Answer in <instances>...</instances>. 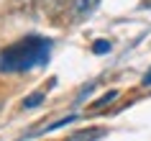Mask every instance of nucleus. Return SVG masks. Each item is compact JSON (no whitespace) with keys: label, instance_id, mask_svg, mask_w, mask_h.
<instances>
[{"label":"nucleus","instance_id":"nucleus-1","mask_svg":"<svg viewBox=\"0 0 151 141\" xmlns=\"http://www.w3.org/2000/svg\"><path fill=\"white\" fill-rule=\"evenodd\" d=\"M51 56V41L41 36H23L0 51V72H31L44 67Z\"/></svg>","mask_w":151,"mask_h":141},{"label":"nucleus","instance_id":"nucleus-2","mask_svg":"<svg viewBox=\"0 0 151 141\" xmlns=\"http://www.w3.org/2000/svg\"><path fill=\"white\" fill-rule=\"evenodd\" d=\"M97 5H100V0H72V10H69L72 21H85Z\"/></svg>","mask_w":151,"mask_h":141},{"label":"nucleus","instance_id":"nucleus-3","mask_svg":"<svg viewBox=\"0 0 151 141\" xmlns=\"http://www.w3.org/2000/svg\"><path fill=\"white\" fill-rule=\"evenodd\" d=\"M46 98V90H36V93H31V95H26V100H23V108H39L41 105V100Z\"/></svg>","mask_w":151,"mask_h":141},{"label":"nucleus","instance_id":"nucleus-4","mask_svg":"<svg viewBox=\"0 0 151 141\" xmlns=\"http://www.w3.org/2000/svg\"><path fill=\"white\" fill-rule=\"evenodd\" d=\"M105 128H85V131H77L72 133V139H100V136H105Z\"/></svg>","mask_w":151,"mask_h":141},{"label":"nucleus","instance_id":"nucleus-5","mask_svg":"<svg viewBox=\"0 0 151 141\" xmlns=\"http://www.w3.org/2000/svg\"><path fill=\"white\" fill-rule=\"evenodd\" d=\"M72 121H77V116H67V118H59V121H54L51 126H46V128H39L36 133H49V131H56V128H62V126L72 123Z\"/></svg>","mask_w":151,"mask_h":141},{"label":"nucleus","instance_id":"nucleus-6","mask_svg":"<svg viewBox=\"0 0 151 141\" xmlns=\"http://www.w3.org/2000/svg\"><path fill=\"white\" fill-rule=\"evenodd\" d=\"M110 49H113V44L108 39H97L95 44H92V54H108Z\"/></svg>","mask_w":151,"mask_h":141},{"label":"nucleus","instance_id":"nucleus-7","mask_svg":"<svg viewBox=\"0 0 151 141\" xmlns=\"http://www.w3.org/2000/svg\"><path fill=\"white\" fill-rule=\"evenodd\" d=\"M115 98H118V90H110V93H108V95H103V98H100V100H97L95 105H92V108H103V105H108V103H110V100H115Z\"/></svg>","mask_w":151,"mask_h":141},{"label":"nucleus","instance_id":"nucleus-8","mask_svg":"<svg viewBox=\"0 0 151 141\" xmlns=\"http://www.w3.org/2000/svg\"><path fill=\"white\" fill-rule=\"evenodd\" d=\"M92 90H95V82H90V85H85V87L80 90V95H77V103H82V100H85V95H90Z\"/></svg>","mask_w":151,"mask_h":141},{"label":"nucleus","instance_id":"nucleus-9","mask_svg":"<svg viewBox=\"0 0 151 141\" xmlns=\"http://www.w3.org/2000/svg\"><path fill=\"white\" fill-rule=\"evenodd\" d=\"M141 82H143V85H146V87H151V69L146 72V74H143V80H141Z\"/></svg>","mask_w":151,"mask_h":141}]
</instances>
